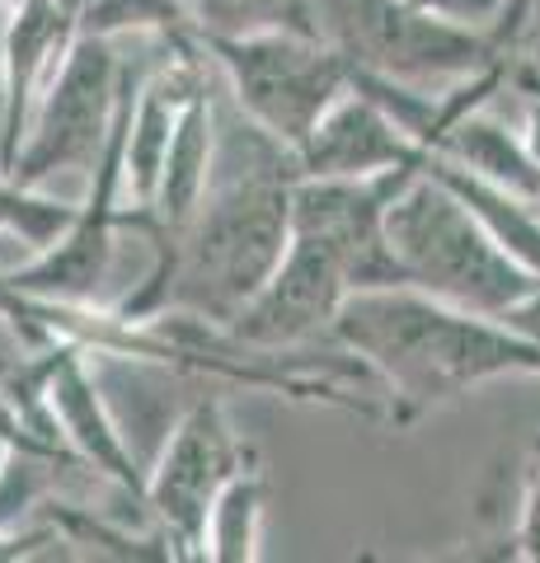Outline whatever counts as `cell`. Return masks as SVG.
<instances>
[{
    "instance_id": "1",
    "label": "cell",
    "mask_w": 540,
    "mask_h": 563,
    "mask_svg": "<svg viewBox=\"0 0 540 563\" xmlns=\"http://www.w3.org/2000/svg\"><path fill=\"white\" fill-rule=\"evenodd\" d=\"M296 179V151L254 128L221 90L212 184L184 231L151 244L142 282L118 296L113 310L132 324L155 314H194L231 329L287 254Z\"/></svg>"
},
{
    "instance_id": "2",
    "label": "cell",
    "mask_w": 540,
    "mask_h": 563,
    "mask_svg": "<svg viewBox=\"0 0 540 563\" xmlns=\"http://www.w3.org/2000/svg\"><path fill=\"white\" fill-rule=\"evenodd\" d=\"M334 343L381 380L390 428H414L489 380L540 376V347L527 333L418 287L353 291L334 320Z\"/></svg>"
},
{
    "instance_id": "3",
    "label": "cell",
    "mask_w": 540,
    "mask_h": 563,
    "mask_svg": "<svg viewBox=\"0 0 540 563\" xmlns=\"http://www.w3.org/2000/svg\"><path fill=\"white\" fill-rule=\"evenodd\" d=\"M386 231L409 287L438 296L447 306L503 320L540 287V277L521 268L489 235V225L423 165L390 198Z\"/></svg>"
},
{
    "instance_id": "4",
    "label": "cell",
    "mask_w": 540,
    "mask_h": 563,
    "mask_svg": "<svg viewBox=\"0 0 540 563\" xmlns=\"http://www.w3.org/2000/svg\"><path fill=\"white\" fill-rule=\"evenodd\" d=\"M320 20L324 38L353 66V80L414 95H447L517 52L494 29L451 24L409 0H320Z\"/></svg>"
},
{
    "instance_id": "5",
    "label": "cell",
    "mask_w": 540,
    "mask_h": 563,
    "mask_svg": "<svg viewBox=\"0 0 540 563\" xmlns=\"http://www.w3.org/2000/svg\"><path fill=\"white\" fill-rule=\"evenodd\" d=\"M221 90L254 128L301 151L320 118L353 90V66L324 33H250V38L207 43Z\"/></svg>"
},
{
    "instance_id": "6",
    "label": "cell",
    "mask_w": 540,
    "mask_h": 563,
    "mask_svg": "<svg viewBox=\"0 0 540 563\" xmlns=\"http://www.w3.org/2000/svg\"><path fill=\"white\" fill-rule=\"evenodd\" d=\"M123 76L128 62L118 57L113 38L76 33L62 66L52 70L47 90L33 103L20 155L5 174L29 188H47L62 174H90L99 151L109 146L118 103H123Z\"/></svg>"
},
{
    "instance_id": "7",
    "label": "cell",
    "mask_w": 540,
    "mask_h": 563,
    "mask_svg": "<svg viewBox=\"0 0 540 563\" xmlns=\"http://www.w3.org/2000/svg\"><path fill=\"white\" fill-rule=\"evenodd\" d=\"M250 461L254 446L235 437L225 404L217 395L194 399L169 428L155 465H146V517L155 521V531L179 554L202 559L207 512H212L217 493L231 484V474Z\"/></svg>"
},
{
    "instance_id": "8",
    "label": "cell",
    "mask_w": 540,
    "mask_h": 563,
    "mask_svg": "<svg viewBox=\"0 0 540 563\" xmlns=\"http://www.w3.org/2000/svg\"><path fill=\"white\" fill-rule=\"evenodd\" d=\"M414 169L376 174V179H296L291 188V231L324 244L348 273L353 291L409 287L390 250V198Z\"/></svg>"
},
{
    "instance_id": "9",
    "label": "cell",
    "mask_w": 540,
    "mask_h": 563,
    "mask_svg": "<svg viewBox=\"0 0 540 563\" xmlns=\"http://www.w3.org/2000/svg\"><path fill=\"white\" fill-rule=\"evenodd\" d=\"M348 296H353V287H348V273L339 268V258L324 244L291 231L283 263L258 287L254 301L235 314L231 333L240 343L268 347V352L316 347L320 339L334 343V320Z\"/></svg>"
},
{
    "instance_id": "10",
    "label": "cell",
    "mask_w": 540,
    "mask_h": 563,
    "mask_svg": "<svg viewBox=\"0 0 540 563\" xmlns=\"http://www.w3.org/2000/svg\"><path fill=\"white\" fill-rule=\"evenodd\" d=\"M423 155V141H414L405 122L353 80V90L320 118V128L296 151V165H301V179H376V174L418 169Z\"/></svg>"
},
{
    "instance_id": "11",
    "label": "cell",
    "mask_w": 540,
    "mask_h": 563,
    "mask_svg": "<svg viewBox=\"0 0 540 563\" xmlns=\"http://www.w3.org/2000/svg\"><path fill=\"white\" fill-rule=\"evenodd\" d=\"M264 507H268V479L258 455L231 474V484L217 493L202 531V559L212 563H254L258 540H264Z\"/></svg>"
},
{
    "instance_id": "12",
    "label": "cell",
    "mask_w": 540,
    "mask_h": 563,
    "mask_svg": "<svg viewBox=\"0 0 540 563\" xmlns=\"http://www.w3.org/2000/svg\"><path fill=\"white\" fill-rule=\"evenodd\" d=\"M194 38L225 43L250 33H324L320 0H184Z\"/></svg>"
},
{
    "instance_id": "13",
    "label": "cell",
    "mask_w": 540,
    "mask_h": 563,
    "mask_svg": "<svg viewBox=\"0 0 540 563\" xmlns=\"http://www.w3.org/2000/svg\"><path fill=\"white\" fill-rule=\"evenodd\" d=\"M76 211L80 202H66L47 188H29L0 169V235L14 240L24 254H43L47 244H57Z\"/></svg>"
},
{
    "instance_id": "14",
    "label": "cell",
    "mask_w": 540,
    "mask_h": 563,
    "mask_svg": "<svg viewBox=\"0 0 540 563\" xmlns=\"http://www.w3.org/2000/svg\"><path fill=\"white\" fill-rule=\"evenodd\" d=\"M80 33H99V38H151L174 43V38H194L184 0H80Z\"/></svg>"
},
{
    "instance_id": "15",
    "label": "cell",
    "mask_w": 540,
    "mask_h": 563,
    "mask_svg": "<svg viewBox=\"0 0 540 563\" xmlns=\"http://www.w3.org/2000/svg\"><path fill=\"white\" fill-rule=\"evenodd\" d=\"M513 559L540 563V432L531 437L521 455V479H517V526H513Z\"/></svg>"
},
{
    "instance_id": "16",
    "label": "cell",
    "mask_w": 540,
    "mask_h": 563,
    "mask_svg": "<svg viewBox=\"0 0 540 563\" xmlns=\"http://www.w3.org/2000/svg\"><path fill=\"white\" fill-rule=\"evenodd\" d=\"M409 5L428 10V14H442L451 24H470V29H494L503 24L508 14V0H409Z\"/></svg>"
},
{
    "instance_id": "17",
    "label": "cell",
    "mask_w": 540,
    "mask_h": 563,
    "mask_svg": "<svg viewBox=\"0 0 540 563\" xmlns=\"http://www.w3.org/2000/svg\"><path fill=\"white\" fill-rule=\"evenodd\" d=\"M503 320H508L517 333H527V339L540 347V287H536V291H531L521 306H513L508 314H503Z\"/></svg>"
},
{
    "instance_id": "18",
    "label": "cell",
    "mask_w": 540,
    "mask_h": 563,
    "mask_svg": "<svg viewBox=\"0 0 540 563\" xmlns=\"http://www.w3.org/2000/svg\"><path fill=\"white\" fill-rule=\"evenodd\" d=\"M531 10H536V0H508V14H503V24H498V38L508 47L521 43V33L531 24Z\"/></svg>"
},
{
    "instance_id": "19",
    "label": "cell",
    "mask_w": 540,
    "mask_h": 563,
    "mask_svg": "<svg viewBox=\"0 0 540 563\" xmlns=\"http://www.w3.org/2000/svg\"><path fill=\"white\" fill-rule=\"evenodd\" d=\"M5 24L10 5H0V141H5Z\"/></svg>"
},
{
    "instance_id": "20",
    "label": "cell",
    "mask_w": 540,
    "mask_h": 563,
    "mask_svg": "<svg viewBox=\"0 0 540 563\" xmlns=\"http://www.w3.org/2000/svg\"><path fill=\"white\" fill-rule=\"evenodd\" d=\"M10 455H14V446L5 442V437H0V474H5V465H10Z\"/></svg>"
}]
</instances>
